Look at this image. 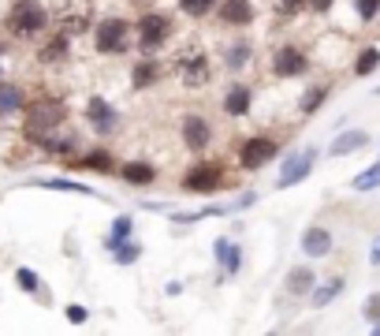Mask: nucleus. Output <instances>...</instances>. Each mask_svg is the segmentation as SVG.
Masks as SVG:
<instances>
[{
	"label": "nucleus",
	"instance_id": "nucleus-1",
	"mask_svg": "<svg viewBox=\"0 0 380 336\" xmlns=\"http://www.w3.org/2000/svg\"><path fill=\"white\" fill-rule=\"evenodd\" d=\"M63 116H68V109H63L60 101H52V97L34 101V105L26 109V135H30V138H45L56 124H63Z\"/></svg>",
	"mask_w": 380,
	"mask_h": 336
},
{
	"label": "nucleus",
	"instance_id": "nucleus-2",
	"mask_svg": "<svg viewBox=\"0 0 380 336\" xmlns=\"http://www.w3.org/2000/svg\"><path fill=\"white\" fill-rule=\"evenodd\" d=\"M45 23H49V11L37 4V0H16V4H11L8 27L16 34H37Z\"/></svg>",
	"mask_w": 380,
	"mask_h": 336
},
{
	"label": "nucleus",
	"instance_id": "nucleus-3",
	"mask_svg": "<svg viewBox=\"0 0 380 336\" xmlns=\"http://www.w3.org/2000/svg\"><path fill=\"white\" fill-rule=\"evenodd\" d=\"M168 34H172V19H168L164 11H149V16L138 19V45H142V53L161 49L168 42Z\"/></svg>",
	"mask_w": 380,
	"mask_h": 336
},
{
	"label": "nucleus",
	"instance_id": "nucleus-4",
	"mask_svg": "<svg viewBox=\"0 0 380 336\" xmlns=\"http://www.w3.org/2000/svg\"><path fill=\"white\" fill-rule=\"evenodd\" d=\"M272 157H276V142L265 138V135H254V138H246L239 146V164L246 168V172H257V168L269 164Z\"/></svg>",
	"mask_w": 380,
	"mask_h": 336
},
{
	"label": "nucleus",
	"instance_id": "nucleus-5",
	"mask_svg": "<svg viewBox=\"0 0 380 336\" xmlns=\"http://www.w3.org/2000/svg\"><path fill=\"white\" fill-rule=\"evenodd\" d=\"M127 34H130V27L123 19H104L97 27V49H101V53H123V49H127Z\"/></svg>",
	"mask_w": 380,
	"mask_h": 336
},
{
	"label": "nucleus",
	"instance_id": "nucleus-6",
	"mask_svg": "<svg viewBox=\"0 0 380 336\" xmlns=\"http://www.w3.org/2000/svg\"><path fill=\"white\" fill-rule=\"evenodd\" d=\"M272 71H276L280 79H295V75L306 71V53L298 45H280L276 56H272Z\"/></svg>",
	"mask_w": 380,
	"mask_h": 336
},
{
	"label": "nucleus",
	"instance_id": "nucleus-7",
	"mask_svg": "<svg viewBox=\"0 0 380 336\" xmlns=\"http://www.w3.org/2000/svg\"><path fill=\"white\" fill-rule=\"evenodd\" d=\"M220 184V164L205 161V164H194L187 176H183V187L187 191H213Z\"/></svg>",
	"mask_w": 380,
	"mask_h": 336
},
{
	"label": "nucleus",
	"instance_id": "nucleus-8",
	"mask_svg": "<svg viewBox=\"0 0 380 336\" xmlns=\"http://www.w3.org/2000/svg\"><path fill=\"white\" fill-rule=\"evenodd\" d=\"M313 157H317L313 150L298 153V157L291 153V157H287V164H283V172H280V184H276V187H291V184H298V179H306L309 168H313Z\"/></svg>",
	"mask_w": 380,
	"mask_h": 336
},
{
	"label": "nucleus",
	"instance_id": "nucleus-9",
	"mask_svg": "<svg viewBox=\"0 0 380 336\" xmlns=\"http://www.w3.org/2000/svg\"><path fill=\"white\" fill-rule=\"evenodd\" d=\"M209 138H213V127H209L205 116H187V120H183V142H187L190 150H205Z\"/></svg>",
	"mask_w": 380,
	"mask_h": 336
},
{
	"label": "nucleus",
	"instance_id": "nucleus-10",
	"mask_svg": "<svg viewBox=\"0 0 380 336\" xmlns=\"http://www.w3.org/2000/svg\"><path fill=\"white\" fill-rule=\"evenodd\" d=\"M220 19L231 23V27H246V23L254 19V4L250 0H224V4H220Z\"/></svg>",
	"mask_w": 380,
	"mask_h": 336
},
{
	"label": "nucleus",
	"instance_id": "nucleus-11",
	"mask_svg": "<svg viewBox=\"0 0 380 336\" xmlns=\"http://www.w3.org/2000/svg\"><path fill=\"white\" fill-rule=\"evenodd\" d=\"M332 251V236L324 228H306L302 232V254H309V258H324Z\"/></svg>",
	"mask_w": 380,
	"mask_h": 336
},
{
	"label": "nucleus",
	"instance_id": "nucleus-12",
	"mask_svg": "<svg viewBox=\"0 0 380 336\" xmlns=\"http://www.w3.org/2000/svg\"><path fill=\"white\" fill-rule=\"evenodd\" d=\"M86 116H90V124H94L97 131H112V127H116V112H112L109 101H101V97H94L86 105Z\"/></svg>",
	"mask_w": 380,
	"mask_h": 336
},
{
	"label": "nucleus",
	"instance_id": "nucleus-13",
	"mask_svg": "<svg viewBox=\"0 0 380 336\" xmlns=\"http://www.w3.org/2000/svg\"><path fill=\"white\" fill-rule=\"evenodd\" d=\"M365 142H369V135H365V131H343L339 138H332L329 153H332V157H343V153H355V150H362Z\"/></svg>",
	"mask_w": 380,
	"mask_h": 336
},
{
	"label": "nucleus",
	"instance_id": "nucleus-14",
	"mask_svg": "<svg viewBox=\"0 0 380 336\" xmlns=\"http://www.w3.org/2000/svg\"><path fill=\"white\" fill-rule=\"evenodd\" d=\"M179 68H183V83H187V86L209 83V60L205 56H190V60H183Z\"/></svg>",
	"mask_w": 380,
	"mask_h": 336
},
{
	"label": "nucleus",
	"instance_id": "nucleus-15",
	"mask_svg": "<svg viewBox=\"0 0 380 336\" xmlns=\"http://www.w3.org/2000/svg\"><path fill=\"white\" fill-rule=\"evenodd\" d=\"M123 179H127V184H135V187H146V184L157 179V168L146 164V161H130V164H123Z\"/></svg>",
	"mask_w": 380,
	"mask_h": 336
},
{
	"label": "nucleus",
	"instance_id": "nucleus-16",
	"mask_svg": "<svg viewBox=\"0 0 380 336\" xmlns=\"http://www.w3.org/2000/svg\"><path fill=\"white\" fill-rule=\"evenodd\" d=\"M216 258L224 262L228 273H239L243 269V251L235 247V243H228V239H216Z\"/></svg>",
	"mask_w": 380,
	"mask_h": 336
},
{
	"label": "nucleus",
	"instance_id": "nucleus-17",
	"mask_svg": "<svg viewBox=\"0 0 380 336\" xmlns=\"http://www.w3.org/2000/svg\"><path fill=\"white\" fill-rule=\"evenodd\" d=\"M246 109H250V90H246V86H231L228 94H224V112L243 116Z\"/></svg>",
	"mask_w": 380,
	"mask_h": 336
},
{
	"label": "nucleus",
	"instance_id": "nucleus-18",
	"mask_svg": "<svg viewBox=\"0 0 380 336\" xmlns=\"http://www.w3.org/2000/svg\"><path fill=\"white\" fill-rule=\"evenodd\" d=\"M19 109H23V90L11 83H0V116L19 112Z\"/></svg>",
	"mask_w": 380,
	"mask_h": 336
},
{
	"label": "nucleus",
	"instance_id": "nucleus-19",
	"mask_svg": "<svg viewBox=\"0 0 380 336\" xmlns=\"http://www.w3.org/2000/svg\"><path fill=\"white\" fill-rule=\"evenodd\" d=\"M309 288H313V273H309L306 265H302V269H291V273H287V292L306 295Z\"/></svg>",
	"mask_w": 380,
	"mask_h": 336
},
{
	"label": "nucleus",
	"instance_id": "nucleus-20",
	"mask_svg": "<svg viewBox=\"0 0 380 336\" xmlns=\"http://www.w3.org/2000/svg\"><path fill=\"white\" fill-rule=\"evenodd\" d=\"M75 168H90V172H109V168H112V157H109L104 150H94V153H86V157L78 161Z\"/></svg>",
	"mask_w": 380,
	"mask_h": 336
},
{
	"label": "nucleus",
	"instance_id": "nucleus-21",
	"mask_svg": "<svg viewBox=\"0 0 380 336\" xmlns=\"http://www.w3.org/2000/svg\"><path fill=\"white\" fill-rule=\"evenodd\" d=\"M324 97H329V86H309L306 94H302V105H298V109H302L306 116H313V112L321 109V101H324Z\"/></svg>",
	"mask_w": 380,
	"mask_h": 336
},
{
	"label": "nucleus",
	"instance_id": "nucleus-22",
	"mask_svg": "<svg viewBox=\"0 0 380 336\" xmlns=\"http://www.w3.org/2000/svg\"><path fill=\"white\" fill-rule=\"evenodd\" d=\"M42 187H52V191H71V195H94L90 187L82 184H75V179H37Z\"/></svg>",
	"mask_w": 380,
	"mask_h": 336
},
{
	"label": "nucleus",
	"instance_id": "nucleus-23",
	"mask_svg": "<svg viewBox=\"0 0 380 336\" xmlns=\"http://www.w3.org/2000/svg\"><path fill=\"white\" fill-rule=\"evenodd\" d=\"M339 292H343V280H329V288H317V292H313V306H329Z\"/></svg>",
	"mask_w": 380,
	"mask_h": 336
},
{
	"label": "nucleus",
	"instance_id": "nucleus-24",
	"mask_svg": "<svg viewBox=\"0 0 380 336\" xmlns=\"http://www.w3.org/2000/svg\"><path fill=\"white\" fill-rule=\"evenodd\" d=\"M224 60H228V68H243V64L250 60V45H246V42H235L228 53H224Z\"/></svg>",
	"mask_w": 380,
	"mask_h": 336
},
{
	"label": "nucleus",
	"instance_id": "nucleus-25",
	"mask_svg": "<svg viewBox=\"0 0 380 336\" xmlns=\"http://www.w3.org/2000/svg\"><path fill=\"white\" fill-rule=\"evenodd\" d=\"M309 4V0H272V8H276V16L280 19H291V16H298Z\"/></svg>",
	"mask_w": 380,
	"mask_h": 336
},
{
	"label": "nucleus",
	"instance_id": "nucleus-26",
	"mask_svg": "<svg viewBox=\"0 0 380 336\" xmlns=\"http://www.w3.org/2000/svg\"><path fill=\"white\" fill-rule=\"evenodd\" d=\"M376 64H380V53L376 49H365V53L358 56V64H355V75H373Z\"/></svg>",
	"mask_w": 380,
	"mask_h": 336
},
{
	"label": "nucleus",
	"instance_id": "nucleus-27",
	"mask_svg": "<svg viewBox=\"0 0 380 336\" xmlns=\"http://www.w3.org/2000/svg\"><path fill=\"white\" fill-rule=\"evenodd\" d=\"M373 187H380V161L369 168V172L355 176V191H373Z\"/></svg>",
	"mask_w": 380,
	"mask_h": 336
},
{
	"label": "nucleus",
	"instance_id": "nucleus-28",
	"mask_svg": "<svg viewBox=\"0 0 380 336\" xmlns=\"http://www.w3.org/2000/svg\"><path fill=\"white\" fill-rule=\"evenodd\" d=\"M153 79H157V64L153 60H142L138 68H135V86L142 90V86H149Z\"/></svg>",
	"mask_w": 380,
	"mask_h": 336
},
{
	"label": "nucleus",
	"instance_id": "nucleus-29",
	"mask_svg": "<svg viewBox=\"0 0 380 336\" xmlns=\"http://www.w3.org/2000/svg\"><path fill=\"white\" fill-rule=\"evenodd\" d=\"M112 251H116V262H120V265H130V262L138 258V243H127V239H123V243H116Z\"/></svg>",
	"mask_w": 380,
	"mask_h": 336
},
{
	"label": "nucleus",
	"instance_id": "nucleus-30",
	"mask_svg": "<svg viewBox=\"0 0 380 336\" xmlns=\"http://www.w3.org/2000/svg\"><path fill=\"white\" fill-rule=\"evenodd\" d=\"M130 236V217H120V221L112 224V236H109V247H116V243H123Z\"/></svg>",
	"mask_w": 380,
	"mask_h": 336
},
{
	"label": "nucleus",
	"instance_id": "nucleus-31",
	"mask_svg": "<svg viewBox=\"0 0 380 336\" xmlns=\"http://www.w3.org/2000/svg\"><path fill=\"white\" fill-rule=\"evenodd\" d=\"M16 280H19V288L23 292H37V288H42V284H37V273H34V269H19V273H16Z\"/></svg>",
	"mask_w": 380,
	"mask_h": 336
},
{
	"label": "nucleus",
	"instance_id": "nucleus-32",
	"mask_svg": "<svg viewBox=\"0 0 380 336\" xmlns=\"http://www.w3.org/2000/svg\"><path fill=\"white\" fill-rule=\"evenodd\" d=\"M179 8L187 11V16H205V11L213 8V0H179Z\"/></svg>",
	"mask_w": 380,
	"mask_h": 336
},
{
	"label": "nucleus",
	"instance_id": "nucleus-33",
	"mask_svg": "<svg viewBox=\"0 0 380 336\" xmlns=\"http://www.w3.org/2000/svg\"><path fill=\"white\" fill-rule=\"evenodd\" d=\"M362 314L369 318V321H380V292H376V295H369V299H365Z\"/></svg>",
	"mask_w": 380,
	"mask_h": 336
},
{
	"label": "nucleus",
	"instance_id": "nucleus-34",
	"mask_svg": "<svg viewBox=\"0 0 380 336\" xmlns=\"http://www.w3.org/2000/svg\"><path fill=\"white\" fill-rule=\"evenodd\" d=\"M358 4V11H362V19L369 23V19H376V11H380V0H355Z\"/></svg>",
	"mask_w": 380,
	"mask_h": 336
},
{
	"label": "nucleus",
	"instance_id": "nucleus-35",
	"mask_svg": "<svg viewBox=\"0 0 380 336\" xmlns=\"http://www.w3.org/2000/svg\"><path fill=\"white\" fill-rule=\"evenodd\" d=\"M63 53H68V37H56V42L45 49V60H60Z\"/></svg>",
	"mask_w": 380,
	"mask_h": 336
},
{
	"label": "nucleus",
	"instance_id": "nucleus-36",
	"mask_svg": "<svg viewBox=\"0 0 380 336\" xmlns=\"http://www.w3.org/2000/svg\"><path fill=\"white\" fill-rule=\"evenodd\" d=\"M86 318H90V314H86V306H78V303H71V306H68V321H75V325H82Z\"/></svg>",
	"mask_w": 380,
	"mask_h": 336
},
{
	"label": "nucleus",
	"instance_id": "nucleus-37",
	"mask_svg": "<svg viewBox=\"0 0 380 336\" xmlns=\"http://www.w3.org/2000/svg\"><path fill=\"white\" fill-rule=\"evenodd\" d=\"M332 4H336V0H309V8H313V11H321V16H324V11H329Z\"/></svg>",
	"mask_w": 380,
	"mask_h": 336
},
{
	"label": "nucleus",
	"instance_id": "nucleus-38",
	"mask_svg": "<svg viewBox=\"0 0 380 336\" xmlns=\"http://www.w3.org/2000/svg\"><path fill=\"white\" fill-rule=\"evenodd\" d=\"M369 262H373V265H380V236L373 239V251H369Z\"/></svg>",
	"mask_w": 380,
	"mask_h": 336
},
{
	"label": "nucleus",
	"instance_id": "nucleus-39",
	"mask_svg": "<svg viewBox=\"0 0 380 336\" xmlns=\"http://www.w3.org/2000/svg\"><path fill=\"white\" fill-rule=\"evenodd\" d=\"M376 94H380V86H376Z\"/></svg>",
	"mask_w": 380,
	"mask_h": 336
}]
</instances>
